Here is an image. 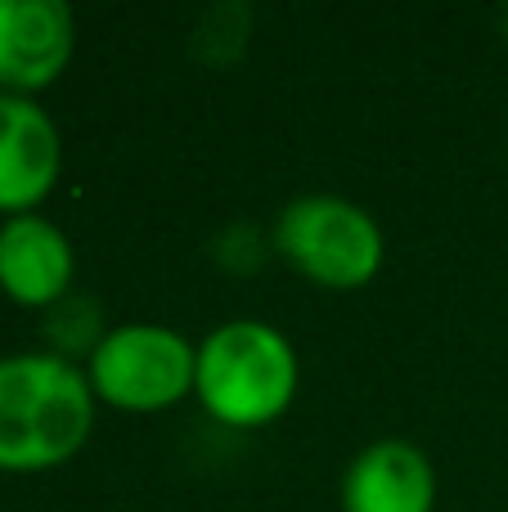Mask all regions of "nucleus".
<instances>
[{"label": "nucleus", "mask_w": 508, "mask_h": 512, "mask_svg": "<svg viewBox=\"0 0 508 512\" xmlns=\"http://www.w3.org/2000/svg\"><path fill=\"white\" fill-rule=\"evenodd\" d=\"M95 423V391L63 355L0 360V472H45L68 463Z\"/></svg>", "instance_id": "obj_1"}, {"label": "nucleus", "mask_w": 508, "mask_h": 512, "mask_svg": "<svg viewBox=\"0 0 508 512\" xmlns=\"http://www.w3.org/2000/svg\"><path fill=\"white\" fill-rule=\"evenodd\" d=\"M194 391L221 423L266 427L297 396V355L279 328L234 319L198 346Z\"/></svg>", "instance_id": "obj_2"}, {"label": "nucleus", "mask_w": 508, "mask_h": 512, "mask_svg": "<svg viewBox=\"0 0 508 512\" xmlns=\"http://www.w3.org/2000/svg\"><path fill=\"white\" fill-rule=\"evenodd\" d=\"M275 248L320 288H365L383 265V230L365 207L311 194L279 212Z\"/></svg>", "instance_id": "obj_3"}, {"label": "nucleus", "mask_w": 508, "mask_h": 512, "mask_svg": "<svg viewBox=\"0 0 508 512\" xmlns=\"http://www.w3.org/2000/svg\"><path fill=\"white\" fill-rule=\"evenodd\" d=\"M198 351L162 324H122L90 355V391L126 414L167 409L194 387Z\"/></svg>", "instance_id": "obj_4"}, {"label": "nucleus", "mask_w": 508, "mask_h": 512, "mask_svg": "<svg viewBox=\"0 0 508 512\" xmlns=\"http://www.w3.org/2000/svg\"><path fill=\"white\" fill-rule=\"evenodd\" d=\"M77 23L63 0H0V95H32L68 68Z\"/></svg>", "instance_id": "obj_5"}, {"label": "nucleus", "mask_w": 508, "mask_h": 512, "mask_svg": "<svg viewBox=\"0 0 508 512\" xmlns=\"http://www.w3.org/2000/svg\"><path fill=\"white\" fill-rule=\"evenodd\" d=\"M59 131L27 95H0V212L27 216L59 180Z\"/></svg>", "instance_id": "obj_6"}, {"label": "nucleus", "mask_w": 508, "mask_h": 512, "mask_svg": "<svg viewBox=\"0 0 508 512\" xmlns=\"http://www.w3.org/2000/svg\"><path fill=\"white\" fill-rule=\"evenodd\" d=\"M437 472L410 441H378L360 450L342 481V512H432Z\"/></svg>", "instance_id": "obj_7"}, {"label": "nucleus", "mask_w": 508, "mask_h": 512, "mask_svg": "<svg viewBox=\"0 0 508 512\" xmlns=\"http://www.w3.org/2000/svg\"><path fill=\"white\" fill-rule=\"evenodd\" d=\"M72 283V243L45 216H9L0 225V292L18 306H50Z\"/></svg>", "instance_id": "obj_8"}]
</instances>
